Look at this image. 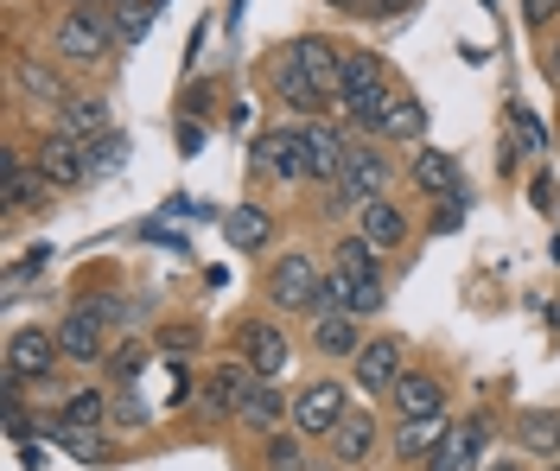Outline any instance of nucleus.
<instances>
[{"instance_id": "nucleus-1", "label": "nucleus", "mask_w": 560, "mask_h": 471, "mask_svg": "<svg viewBox=\"0 0 560 471\" xmlns=\"http://www.w3.org/2000/svg\"><path fill=\"white\" fill-rule=\"evenodd\" d=\"M51 51L65 64H103L115 51V26H108V7H70L51 33Z\"/></svg>"}, {"instance_id": "nucleus-2", "label": "nucleus", "mask_w": 560, "mask_h": 471, "mask_svg": "<svg viewBox=\"0 0 560 471\" xmlns=\"http://www.w3.org/2000/svg\"><path fill=\"white\" fill-rule=\"evenodd\" d=\"M268 299L280 313H318L325 306V268L313 255H280L275 274H268Z\"/></svg>"}, {"instance_id": "nucleus-3", "label": "nucleus", "mask_w": 560, "mask_h": 471, "mask_svg": "<svg viewBox=\"0 0 560 471\" xmlns=\"http://www.w3.org/2000/svg\"><path fill=\"white\" fill-rule=\"evenodd\" d=\"M388 153L383 146H350V160H345V173H338V185H331V211H345V204H370V198H383V185H388Z\"/></svg>"}, {"instance_id": "nucleus-4", "label": "nucleus", "mask_w": 560, "mask_h": 471, "mask_svg": "<svg viewBox=\"0 0 560 471\" xmlns=\"http://www.w3.org/2000/svg\"><path fill=\"white\" fill-rule=\"evenodd\" d=\"M65 357V344H58V331L45 326H20L7 338V382H45L51 369Z\"/></svg>"}, {"instance_id": "nucleus-5", "label": "nucleus", "mask_w": 560, "mask_h": 471, "mask_svg": "<svg viewBox=\"0 0 560 471\" xmlns=\"http://www.w3.org/2000/svg\"><path fill=\"white\" fill-rule=\"evenodd\" d=\"M248 160H255L261 173H275V179H287V185L313 179V146H306V128H280V134H261Z\"/></svg>"}, {"instance_id": "nucleus-6", "label": "nucleus", "mask_w": 560, "mask_h": 471, "mask_svg": "<svg viewBox=\"0 0 560 471\" xmlns=\"http://www.w3.org/2000/svg\"><path fill=\"white\" fill-rule=\"evenodd\" d=\"M350 414V401L338 382H306L300 396H293V427L300 434H318V439H331V427Z\"/></svg>"}, {"instance_id": "nucleus-7", "label": "nucleus", "mask_w": 560, "mask_h": 471, "mask_svg": "<svg viewBox=\"0 0 560 471\" xmlns=\"http://www.w3.org/2000/svg\"><path fill=\"white\" fill-rule=\"evenodd\" d=\"M350 369H357V389L363 396H395V382H401V338H370L350 357Z\"/></svg>"}, {"instance_id": "nucleus-8", "label": "nucleus", "mask_w": 560, "mask_h": 471, "mask_svg": "<svg viewBox=\"0 0 560 471\" xmlns=\"http://www.w3.org/2000/svg\"><path fill=\"white\" fill-rule=\"evenodd\" d=\"M248 389H255V369H248V363H217L210 382H205V396H198V414H205V421H223V414L236 421Z\"/></svg>"}, {"instance_id": "nucleus-9", "label": "nucleus", "mask_w": 560, "mask_h": 471, "mask_svg": "<svg viewBox=\"0 0 560 471\" xmlns=\"http://www.w3.org/2000/svg\"><path fill=\"white\" fill-rule=\"evenodd\" d=\"M33 173H38L45 185H51V191H70V185L90 179V153L70 141V134H51V141H45V146L33 153Z\"/></svg>"}, {"instance_id": "nucleus-10", "label": "nucleus", "mask_w": 560, "mask_h": 471, "mask_svg": "<svg viewBox=\"0 0 560 471\" xmlns=\"http://www.w3.org/2000/svg\"><path fill=\"white\" fill-rule=\"evenodd\" d=\"M427 471H485V421H458L427 452Z\"/></svg>"}, {"instance_id": "nucleus-11", "label": "nucleus", "mask_w": 560, "mask_h": 471, "mask_svg": "<svg viewBox=\"0 0 560 471\" xmlns=\"http://www.w3.org/2000/svg\"><path fill=\"white\" fill-rule=\"evenodd\" d=\"M357 236H363L370 249H401V243H408V211L388 204V198H370V204L357 211Z\"/></svg>"}, {"instance_id": "nucleus-12", "label": "nucleus", "mask_w": 560, "mask_h": 471, "mask_svg": "<svg viewBox=\"0 0 560 471\" xmlns=\"http://www.w3.org/2000/svg\"><path fill=\"white\" fill-rule=\"evenodd\" d=\"M383 281H350V274H331L325 281V306L318 313H350V319H370V313H383Z\"/></svg>"}, {"instance_id": "nucleus-13", "label": "nucleus", "mask_w": 560, "mask_h": 471, "mask_svg": "<svg viewBox=\"0 0 560 471\" xmlns=\"http://www.w3.org/2000/svg\"><path fill=\"white\" fill-rule=\"evenodd\" d=\"M338 103H345V121L357 128V134H383L388 109H395V90H388V76H383V83H363V90H345Z\"/></svg>"}, {"instance_id": "nucleus-14", "label": "nucleus", "mask_w": 560, "mask_h": 471, "mask_svg": "<svg viewBox=\"0 0 560 471\" xmlns=\"http://www.w3.org/2000/svg\"><path fill=\"white\" fill-rule=\"evenodd\" d=\"M287 58H293L300 71L313 76L318 90H325V103H331V96H345V58H338V51H331L325 38H300V45H293Z\"/></svg>"}, {"instance_id": "nucleus-15", "label": "nucleus", "mask_w": 560, "mask_h": 471, "mask_svg": "<svg viewBox=\"0 0 560 471\" xmlns=\"http://www.w3.org/2000/svg\"><path fill=\"white\" fill-rule=\"evenodd\" d=\"M325 446H331V459H338V466H363V459L376 452V414L350 408L345 421L331 427V439H325Z\"/></svg>"}, {"instance_id": "nucleus-16", "label": "nucleus", "mask_w": 560, "mask_h": 471, "mask_svg": "<svg viewBox=\"0 0 560 471\" xmlns=\"http://www.w3.org/2000/svg\"><path fill=\"white\" fill-rule=\"evenodd\" d=\"M58 134H70L77 146H96L103 134H115V121H108V103H96V96H70L65 115H58Z\"/></svg>"}, {"instance_id": "nucleus-17", "label": "nucleus", "mask_w": 560, "mask_h": 471, "mask_svg": "<svg viewBox=\"0 0 560 471\" xmlns=\"http://www.w3.org/2000/svg\"><path fill=\"white\" fill-rule=\"evenodd\" d=\"M243 351H248V369H255L261 382H275L280 369H287V338H280V326H268V319L243 326Z\"/></svg>"}, {"instance_id": "nucleus-18", "label": "nucleus", "mask_w": 560, "mask_h": 471, "mask_svg": "<svg viewBox=\"0 0 560 471\" xmlns=\"http://www.w3.org/2000/svg\"><path fill=\"white\" fill-rule=\"evenodd\" d=\"M395 408H401V421H446V389L433 376H401L395 382Z\"/></svg>"}, {"instance_id": "nucleus-19", "label": "nucleus", "mask_w": 560, "mask_h": 471, "mask_svg": "<svg viewBox=\"0 0 560 471\" xmlns=\"http://www.w3.org/2000/svg\"><path fill=\"white\" fill-rule=\"evenodd\" d=\"M58 344H65L70 363H96L103 357V319H96V306H77L65 326H58Z\"/></svg>"}, {"instance_id": "nucleus-20", "label": "nucleus", "mask_w": 560, "mask_h": 471, "mask_svg": "<svg viewBox=\"0 0 560 471\" xmlns=\"http://www.w3.org/2000/svg\"><path fill=\"white\" fill-rule=\"evenodd\" d=\"M313 344L325 351V357H357L370 338H363V326H357L350 313H318L313 319Z\"/></svg>"}, {"instance_id": "nucleus-21", "label": "nucleus", "mask_w": 560, "mask_h": 471, "mask_svg": "<svg viewBox=\"0 0 560 471\" xmlns=\"http://www.w3.org/2000/svg\"><path fill=\"white\" fill-rule=\"evenodd\" d=\"M236 421H248L255 434H275L280 421H293V401H280L275 382H261V376H255V389L243 396V414H236Z\"/></svg>"}, {"instance_id": "nucleus-22", "label": "nucleus", "mask_w": 560, "mask_h": 471, "mask_svg": "<svg viewBox=\"0 0 560 471\" xmlns=\"http://www.w3.org/2000/svg\"><path fill=\"white\" fill-rule=\"evenodd\" d=\"M13 83H20V96L26 103H38V109H65L70 96H65V76L51 71V64H20L13 71Z\"/></svg>"}, {"instance_id": "nucleus-23", "label": "nucleus", "mask_w": 560, "mask_h": 471, "mask_svg": "<svg viewBox=\"0 0 560 471\" xmlns=\"http://www.w3.org/2000/svg\"><path fill=\"white\" fill-rule=\"evenodd\" d=\"M408 173H415V185H420V191H433V198L458 191V166H453V153H440V146H420Z\"/></svg>"}, {"instance_id": "nucleus-24", "label": "nucleus", "mask_w": 560, "mask_h": 471, "mask_svg": "<svg viewBox=\"0 0 560 471\" xmlns=\"http://www.w3.org/2000/svg\"><path fill=\"white\" fill-rule=\"evenodd\" d=\"M306 146H313V179L338 185V173H345V160H350L345 134L338 128H306Z\"/></svg>"}, {"instance_id": "nucleus-25", "label": "nucleus", "mask_w": 560, "mask_h": 471, "mask_svg": "<svg viewBox=\"0 0 560 471\" xmlns=\"http://www.w3.org/2000/svg\"><path fill=\"white\" fill-rule=\"evenodd\" d=\"M516 439H523L528 452H541V459H560V414H548V408H528L523 421H516Z\"/></svg>"}, {"instance_id": "nucleus-26", "label": "nucleus", "mask_w": 560, "mask_h": 471, "mask_svg": "<svg viewBox=\"0 0 560 471\" xmlns=\"http://www.w3.org/2000/svg\"><path fill=\"white\" fill-rule=\"evenodd\" d=\"M280 103H287V109H300V115H318L325 109V90H318L313 76L300 71V64H293V58H287V64H280Z\"/></svg>"}, {"instance_id": "nucleus-27", "label": "nucleus", "mask_w": 560, "mask_h": 471, "mask_svg": "<svg viewBox=\"0 0 560 471\" xmlns=\"http://www.w3.org/2000/svg\"><path fill=\"white\" fill-rule=\"evenodd\" d=\"M223 236L236 243V249H268V211H255V204H243V211H230L223 217Z\"/></svg>"}, {"instance_id": "nucleus-28", "label": "nucleus", "mask_w": 560, "mask_h": 471, "mask_svg": "<svg viewBox=\"0 0 560 471\" xmlns=\"http://www.w3.org/2000/svg\"><path fill=\"white\" fill-rule=\"evenodd\" d=\"M108 26H115V45H140V38L153 33V13L140 0H115L108 7Z\"/></svg>"}, {"instance_id": "nucleus-29", "label": "nucleus", "mask_w": 560, "mask_h": 471, "mask_svg": "<svg viewBox=\"0 0 560 471\" xmlns=\"http://www.w3.org/2000/svg\"><path fill=\"white\" fill-rule=\"evenodd\" d=\"M331 261H338L331 274H350V281H376V249H370L363 236H345V243H338V255H331Z\"/></svg>"}, {"instance_id": "nucleus-30", "label": "nucleus", "mask_w": 560, "mask_h": 471, "mask_svg": "<svg viewBox=\"0 0 560 471\" xmlns=\"http://www.w3.org/2000/svg\"><path fill=\"white\" fill-rule=\"evenodd\" d=\"M383 134H388V141H420V134H427V109H420L415 96H395V109H388Z\"/></svg>"}, {"instance_id": "nucleus-31", "label": "nucleus", "mask_w": 560, "mask_h": 471, "mask_svg": "<svg viewBox=\"0 0 560 471\" xmlns=\"http://www.w3.org/2000/svg\"><path fill=\"white\" fill-rule=\"evenodd\" d=\"M268 471H306V446H300V434H275L268 439Z\"/></svg>"}, {"instance_id": "nucleus-32", "label": "nucleus", "mask_w": 560, "mask_h": 471, "mask_svg": "<svg viewBox=\"0 0 560 471\" xmlns=\"http://www.w3.org/2000/svg\"><path fill=\"white\" fill-rule=\"evenodd\" d=\"M363 83H383V58L376 51H350L345 58V90H363Z\"/></svg>"}, {"instance_id": "nucleus-33", "label": "nucleus", "mask_w": 560, "mask_h": 471, "mask_svg": "<svg viewBox=\"0 0 560 471\" xmlns=\"http://www.w3.org/2000/svg\"><path fill=\"white\" fill-rule=\"evenodd\" d=\"M83 153H90V179H96V173H115V166L128 160V141H121V134H103V141L83 146Z\"/></svg>"}, {"instance_id": "nucleus-34", "label": "nucleus", "mask_w": 560, "mask_h": 471, "mask_svg": "<svg viewBox=\"0 0 560 471\" xmlns=\"http://www.w3.org/2000/svg\"><path fill=\"white\" fill-rule=\"evenodd\" d=\"M103 414H108V401L96 396V389H83V396H77V401L65 408V427H96Z\"/></svg>"}, {"instance_id": "nucleus-35", "label": "nucleus", "mask_w": 560, "mask_h": 471, "mask_svg": "<svg viewBox=\"0 0 560 471\" xmlns=\"http://www.w3.org/2000/svg\"><path fill=\"white\" fill-rule=\"evenodd\" d=\"M160 338H166V351H191V344H198V331L191 326H173V331H160Z\"/></svg>"}, {"instance_id": "nucleus-36", "label": "nucleus", "mask_w": 560, "mask_h": 471, "mask_svg": "<svg viewBox=\"0 0 560 471\" xmlns=\"http://www.w3.org/2000/svg\"><path fill=\"white\" fill-rule=\"evenodd\" d=\"M140 369V344H128V351H121V357H115V376H121V382H128V376H135Z\"/></svg>"}, {"instance_id": "nucleus-37", "label": "nucleus", "mask_w": 560, "mask_h": 471, "mask_svg": "<svg viewBox=\"0 0 560 471\" xmlns=\"http://www.w3.org/2000/svg\"><path fill=\"white\" fill-rule=\"evenodd\" d=\"M528 20H548V13H560V0H523Z\"/></svg>"}, {"instance_id": "nucleus-38", "label": "nucleus", "mask_w": 560, "mask_h": 471, "mask_svg": "<svg viewBox=\"0 0 560 471\" xmlns=\"http://www.w3.org/2000/svg\"><path fill=\"white\" fill-rule=\"evenodd\" d=\"M548 76L560 83V38H555V51H548Z\"/></svg>"}, {"instance_id": "nucleus-39", "label": "nucleus", "mask_w": 560, "mask_h": 471, "mask_svg": "<svg viewBox=\"0 0 560 471\" xmlns=\"http://www.w3.org/2000/svg\"><path fill=\"white\" fill-rule=\"evenodd\" d=\"M485 471H523V466H516V459H490Z\"/></svg>"}, {"instance_id": "nucleus-40", "label": "nucleus", "mask_w": 560, "mask_h": 471, "mask_svg": "<svg viewBox=\"0 0 560 471\" xmlns=\"http://www.w3.org/2000/svg\"><path fill=\"white\" fill-rule=\"evenodd\" d=\"M331 7H345V13H363V7H370V0H331Z\"/></svg>"}, {"instance_id": "nucleus-41", "label": "nucleus", "mask_w": 560, "mask_h": 471, "mask_svg": "<svg viewBox=\"0 0 560 471\" xmlns=\"http://www.w3.org/2000/svg\"><path fill=\"white\" fill-rule=\"evenodd\" d=\"M548 471H560V459H555V466H548Z\"/></svg>"}]
</instances>
